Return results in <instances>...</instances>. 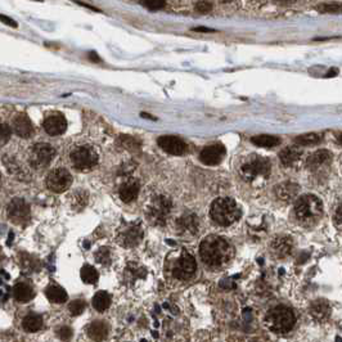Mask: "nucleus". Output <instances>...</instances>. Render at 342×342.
<instances>
[{"label": "nucleus", "instance_id": "f257e3e1", "mask_svg": "<svg viewBox=\"0 0 342 342\" xmlns=\"http://www.w3.org/2000/svg\"><path fill=\"white\" fill-rule=\"evenodd\" d=\"M200 255L207 267L220 268L233 259L234 250L221 237L209 236L201 242Z\"/></svg>", "mask_w": 342, "mask_h": 342}, {"label": "nucleus", "instance_id": "f03ea898", "mask_svg": "<svg viewBox=\"0 0 342 342\" xmlns=\"http://www.w3.org/2000/svg\"><path fill=\"white\" fill-rule=\"evenodd\" d=\"M293 212L300 224L305 226L315 225L323 215V203L314 195L301 196L296 201Z\"/></svg>", "mask_w": 342, "mask_h": 342}, {"label": "nucleus", "instance_id": "7ed1b4c3", "mask_svg": "<svg viewBox=\"0 0 342 342\" xmlns=\"http://www.w3.org/2000/svg\"><path fill=\"white\" fill-rule=\"evenodd\" d=\"M242 215V210L234 200L229 197L217 198L212 202L210 216L215 223L223 226H229L238 221Z\"/></svg>", "mask_w": 342, "mask_h": 342}, {"label": "nucleus", "instance_id": "20e7f679", "mask_svg": "<svg viewBox=\"0 0 342 342\" xmlns=\"http://www.w3.org/2000/svg\"><path fill=\"white\" fill-rule=\"evenodd\" d=\"M296 324V317L292 309L284 305H277L265 315V326L274 333H288Z\"/></svg>", "mask_w": 342, "mask_h": 342}, {"label": "nucleus", "instance_id": "39448f33", "mask_svg": "<svg viewBox=\"0 0 342 342\" xmlns=\"http://www.w3.org/2000/svg\"><path fill=\"white\" fill-rule=\"evenodd\" d=\"M270 169L272 167H270L269 160L257 156V155H252L243 161L242 166L239 169V173H241L243 180L252 183V181L259 180V179L268 178L270 174Z\"/></svg>", "mask_w": 342, "mask_h": 342}, {"label": "nucleus", "instance_id": "423d86ee", "mask_svg": "<svg viewBox=\"0 0 342 342\" xmlns=\"http://www.w3.org/2000/svg\"><path fill=\"white\" fill-rule=\"evenodd\" d=\"M170 212H171V201L165 196H156L147 206V219L153 225H165Z\"/></svg>", "mask_w": 342, "mask_h": 342}, {"label": "nucleus", "instance_id": "0eeeda50", "mask_svg": "<svg viewBox=\"0 0 342 342\" xmlns=\"http://www.w3.org/2000/svg\"><path fill=\"white\" fill-rule=\"evenodd\" d=\"M70 160L76 170H90L98 164V155L92 147L81 145L71 152Z\"/></svg>", "mask_w": 342, "mask_h": 342}, {"label": "nucleus", "instance_id": "6e6552de", "mask_svg": "<svg viewBox=\"0 0 342 342\" xmlns=\"http://www.w3.org/2000/svg\"><path fill=\"white\" fill-rule=\"evenodd\" d=\"M54 156H56V149L48 143H37L33 145L28 155V160H30L31 166L35 169H45L49 166V164L53 161Z\"/></svg>", "mask_w": 342, "mask_h": 342}, {"label": "nucleus", "instance_id": "1a4fd4ad", "mask_svg": "<svg viewBox=\"0 0 342 342\" xmlns=\"http://www.w3.org/2000/svg\"><path fill=\"white\" fill-rule=\"evenodd\" d=\"M72 184V175L70 171L63 167L59 169H54L53 171H50V174L47 178V185L52 192L62 193L66 192Z\"/></svg>", "mask_w": 342, "mask_h": 342}, {"label": "nucleus", "instance_id": "9d476101", "mask_svg": "<svg viewBox=\"0 0 342 342\" xmlns=\"http://www.w3.org/2000/svg\"><path fill=\"white\" fill-rule=\"evenodd\" d=\"M197 269V262L196 259L191 253L184 251L181 256L175 261L173 267V276L175 278L181 279V281H186L196 273Z\"/></svg>", "mask_w": 342, "mask_h": 342}, {"label": "nucleus", "instance_id": "9b49d317", "mask_svg": "<svg viewBox=\"0 0 342 342\" xmlns=\"http://www.w3.org/2000/svg\"><path fill=\"white\" fill-rule=\"evenodd\" d=\"M143 239V229L139 224H131L117 236V241L123 247L131 248L139 245Z\"/></svg>", "mask_w": 342, "mask_h": 342}, {"label": "nucleus", "instance_id": "f8f14e48", "mask_svg": "<svg viewBox=\"0 0 342 342\" xmlns=\"http://www.w3.org/2000/svg\"><path fill=\"white\" fill-rule=\"evenodd\" d=\"M269 248L276 259H286L293 250V239L289 236H278L270 242Z\"/></svg>", "mask_w": 342, "mask_h": 342}, {"label": "nucleus", "instance_id": "ddd939ff", "mask_svg": "<svg viewBox=\"0 0 342 342\" xmlns=\"http://www.w3.org/2000/svg\"><path fill=\"white\" fill-rule=\"evenodd\" d=\"M8 216L14 223H23L30 219V206L22 198H13L8 205Z\"/></svg>", "mask_w": 342, "mask_h": 342}, {"label": "nucleus", "instance_id": "4468645a", "mask_svg": "<svg viewBox=\"0 0 342 342\" xmlns=\"http://www.w3.org/2000/svg\"><path fill=\"white\" fill-rule=\"evenodd\" d=\"M160 147L165 150L169 155H174V156H180L186 150V144L178 138V136L174 135H164L160 136L157 139Z\"/></svg>", "mask_w": 342, "mask_h": 342}, {"label": "nucleus", "instance_id": "2eb2a0df", "mask_svg": "<svg viewBox=\"0 0 342 342\" xmlns=\"http://www.w3.org/2000/svg\"><path fill=\"white\" fill-rule=\"evenodd\" d=\"M224 156H225V147L220 143H216V144L207 145L206 148H203L200 155V160L205 165L211 166V165L220 164Z\"/></svg>", "mask_w": 342, "mask_h": 342}, {"label": "nucleus", "instance_id": "dca6fc26", "mask_svg": "<svg viewBox=\"0 0 342 342\" xmlns=\"http://www.w3.org/2000/svg\"><path fill=\"white\" fill-rule=\"evenodd\" d=\"M176 231L185 236H195L200 231V219L195 214H184L176 220Z\"/></svg>", "mask_w": 342, "mask_h": 342}, {"label": "nucleus", "instance_id": "f3484780", "mask_svg": "<svg viewBox=\"0 0 342 342\" xmlns=\"http://www.w3.org/2000/svg\"><path fill=\"white\" fill-rule=\"evenodd\" d=\"M44 126V130L47 131L49 135L56 136V135H61L66 131L67 129V121L64 119L63 115L61 113H56L52 115V116L47 117L43 124Z\"/></svg>", "mask_w": 342, "mask_h": 342}, {"label": "nucleus", "instance_id": "a211bd4d", "mask_svg": "<svg viewBox=\"0 0 342 342\" xmlns=\"http://www.w3.org/2000/svg\"><path fill=\"white\" fill-rule=\"evenodd\" d=\"M87 333L90 339L95 342H102L108 337L109 326L104 320H94L88 326Z\"/></svg>", "mask_w": 342, "mask_h": 342}, {"label": "nucleus", "instance_id": "6ab92c4d", "mask_svg": "<svg viewBox=\"0 0 342 342\" xmlns=\"http://www.w3.org/2000/svg\"><path fill=\"white\" fill-rule=\"evenodd\" d=\"M140 191V183L138 179H129L120 186V198L125 203H130L138 197Z\"/></svg>", "mask_w": 342, "mask_h": 342}, {"label": "nucleus", "instance_id": "aec40b11", "mask_svg": "<svg viewBox=\"0 0 342 342\" xmlns=\"http://www.w3.org/2000/svg\"><path fill=\"white\" fill-rule=\"evenodd\" d=\"M309 314L317 322H324L331 315V306H329V302L327 300H323V298L314 301L309 308Z\"/></svg>", "mask_w": 342, "mask_h": 342}, {"label": "nucleus", "instance_id": "412c9836", "mask_svg": "<svg viewBox=\"0 0 342 342\" xmlns=\"http://www.w3.org/2000/svg\"><path fill=\"white\" fill-rule=\"evenodd\" d=\"M13 131L18 136L22 138H30L33 134V126L31 120L28 119L27 115L20 113L17 115L13 120Z\"/></svg>", "mask_w": 342, "mask_h": 342}, {"label": "nucleus", "instance_id": "4be33fe9", "mask_svg": "<svg viewBox=\"0 0 342 342\" xmlns=\"http://www.w3.org/2000/svg\"><path fill=\"white\" fill-rule=\"evenodd\" d=\"M332 159H333V156H332V153L329 150H317V152H314L308 157V160H306V167L314 171V170L319 169V167L324 166V165L331 164Z\"/></svg>", "mask_w": 342, "mask_h": 342}, {"label": "nucleus", "instance_id": "5701e85b", "mask_svg": "<svg viewBox=\"0 0 342 342\" xmlns=\"http://www.w3.org/2000/svg\"><path fill=\"white\" fill-rule=\"evenodd\" d=\"M302 157V150L298 145H289L286 147L281 153H279V160H281L282 165L289 167L297 164Z\"/></svg>", "mask_w": 342, "mask_h": 342}, {"label": "nucleus", "instance_id": "b1692460", "mask_svg": "<svg viewBox=\"0 0 342 342\" xmlns=\"http://www.w3.org/2000/svg\"><path fill=\"white\" fill-rule=\"evenodd\" d=\"M298 185L296 183H291V181H287V183H281L279 185H277L276 193L278 196L279 200L282 201H292L293 198L297 197L298 195Z\"/></svg>", "mask_w": 342, "mask_h": 342}, {"label": "nucleus", "instance_id": "393cba45", "mask_svg": "<svg viewBox=\"0 0 342 342\" xmlns=\"http://www.w3.org/2000/svg\"><path fill=\"white\" fill-rule=\"evenodd\" d=\"M33 289L26 283H17L13 287V297L18 302L26 303L33 298Z\"/></svg>", "mask_w": 342, "mask_h": 342}, {"label": "nucleus", "instance_id": "a878e982", "mask_svg": "<svg viewBox=\"0 0 342 342\" xmlns=\"http://www.w3.org/2000/svg\"><path fill=\"white\" fill-rule=\"evenodd\" d=\"M111 301L112 297L108 292H106V291H99V292L95 293L94 297H93V308H94L97 312L103 313L111 306Z\"/></svg>", "mask_w": 342, "mask_h": 342}, {"label": "nucleus", "instance_id": "bb28decb", "mask_svg": "<svg viewBox=\"0 0 342 342\" xmlns=\"http://www.w3.org/2000/svg\"><path fill=\"white\" fill-rule=\"evenodd\" d=\"M48 300L53 303H63L68 300V295L62 287L59 286H49L45 291Z\"/></svg>", "mask_w": 342, "mask_h": 342}, {"label": "nucleus", "instance_id": "cd10ccee", "mask_svg": "<svg viewBox=\"0 0 342 342\" xmlns=\"http://www.w3.org/2000/svg\"><path fill=\"white\" fill-rule=\"evenodd\" d=\"M43 327V318L37 314H28L23 318L22 320V328L25 329L26 332H30V333H33V332L40 331Z\"/></svg>", "mask_w": 342, "mask_h": 342}, {"label": "nucleus", "instance_id": "c85d7f7f", "mask_svg": "<svg viewBox=\"0 0 342 342\" xmlns=\"http://www.w3.org/2000/svg\"><path fill=\"white\" fill-rule=\"evenodd\" d=\"M251 142L253 143L257 147H264V148H272L276 147L281 143V139H279L278 136L274 135H269V134H260V135L253 136Z\"/></svg>", "mask_w": 342, "mask_h": 342}, {"label": "nucleus", "instance_id": "c756f323", "mask_svg": "<svg viewBox=\"0 0 342 342\" xmlns=\"http://www.w3.org/2000/svg\"><path fill=\"white\" fill-rule=\"evenodd\" d=\"M145 277V269L138 264H129L125 269V279L129 283H133L136 279L144 278Z\"/></svg>", "mask_w": 342, "mask_h": 342}, {"label": "nucleus", "instance_id": "7c9ffc66", "mask_svg": "<svg viewBox=\"0 0 342 342\" xmlns=\"http://www.w3.org/2000/svg\"><path fill=\"white\" fill-rule=\"evenodd\" d=\"M322 139H323L322 134L308 133V134H303V135L297 136V138L295 139V143L297 145H305V147H308V145L319 144V143L322 142Z\"/></svg>", "mask_w": 342, "mask_h": 342}, {"label": "nucleus", "instance_id": "2f4dec72", "mask_svg": "<svg viewBox=\"0 0 342 342\" xmlns=\"http://www.w3.org/2000/svg\"><path fill=\"white\" fill-rule=\"evenodd\" d=\"M80 276L84 283L87 284L97 283L98 278H99V274H98L97 269H95L94 267H92V265H84V267L81 268Z\"/></svg>", "mask_w": 342, "mask_h": 342}, {"label": "nucleus", "instance_id": "473e14b6", "mask_svg": "<svg viewBox=\"0 0 342 342\" xmlns=\"http://www.w3.org/2000/svg\"><path fill=\"white\" fill-rule=\"evenodd\" d=\"M117 144L120 147L125 148L128 150H138L140 148V144L138 140H135L133 136H128V135H121L117 139Z\"/></svg>", "mask_w": 342, "mask_h": 342}, {"label": "nucleus", "instance_id": "72a5a7b5", "mask_svg": "<svg viewBox=\"0 0 342 342\" xmlns=\"http://www.w3.org/2000/svg\"><path fill=\"white\" fill-rule=\"evenodd\" d=\"M95 260L97 262L102 265H109L111 264V252L107 247H102L95 252Z\"/></svg>", "mask_w": 342, "mask_h": 342}, {"label": "nucleus", "instance_id": "f704fd0d", "mask_svg": "<svg viewBox=\"0 0 342 342\" xmlns=\"http://www.w3.org/2000/svg\"><path fill=\"white\" fill-rule=\"evenodd\" d=\"M85 308H87V302L84 300H73L72 302L68 305V310H70L71 315H73V317H78V315L83 314V312L85 310Z\"/></svg>", "mask_w": 342, "mask_h": 342}, {"label": "nucleus", "instance_id": "c9c22d12", "mask_svg": "<svg viewBox=\"0 0 342 342\" xmlns=\"http://www.w3.org/2000/svg\"><path fill=\"white\" fill-rule=\"evenodd\" d=\"M140 4L152 11H157V9L166 7V2H162V0H147V2H140Z\"/></svg>", "mask_w": 342, "mask_h": 342}, {"label": "nucleus", "instance_id": "e433bc0d", "mask_svg": "<svg viewBox=\"0 0 342 342\" xmlns=\"http://www.w3.org/2000/svg\"><path fill=\"white\" fill-rule=\"evenodd\" d=\"M87 202H88L87 193H81V195L75 193V201H73L72 205L76 210H83L84 207L87 206Z\"/></svg>", "mask_w": 342, "mask_h": 342}, {"label": "nucleus", "instance_id": "4c0bfd02", "mask_svg": "<svg viewBox=\"0 0 342 342\" xmlns=\"http://www.w3.org/2000/svg\"><path fill=\"white\" fill-rule=\"evenodd\" d=\"M12 135V130L7 124H0V145L9 140Z\"/></svg>", "mask_w": 342, "mask_h": 342}, {"label": "nucleus", "instance_id": "58836bf2", "mask_svg": "<svg viewBox=\"0 0 342 342\" xmlns=\"http://www.w3.org/2000/svg\"><path fill=\"white\" fill-rule=\"evenodd\" d=\"M58 337L62 341H68L72 337V329L70 327H62L58 331Z\"/></svg>", "mask_w": 342, "mask_h": 342}, {"label": "nucleus", "instance_id": "ea45409f", "mask_svg": "<svg viewBox=\"0 0 342 342\" xmlns=\"http://www.w3.org/2000/svg\"><path fill=\"white\" fill-rule=\"evenodd\" d=\"M196 9L200 13H209V12L212 11V4L210 2H198L196 4Z\"/></svg>", "mask_w": 342, "mask_h": 342}, {"label": "nucleus", "instance_id": "a19ab883", "mask_svg": "<svg viewBox=\"0 0 342 342\" xmlns=\"http://www.w3.org/2000/svg\"><path fill=\"white\" fill-rule=\"evenodd\" d=\"M0 22L6 23V25L11 26V27H14V28H16L17 26H18V25H17V22H14V21L12 20V18H9V17L4 16V14H0Z\"/></svg>", "mask_w": 342, "mask_h": 342}, {"label": "nucleus", "instance_id": "79ce46f5", "mask_svg": "<svg viewBox=\"0 0 342 342\" xmlns=\"http://www.w3.org/2000/svg\"><path fill=\"white\" fill-rule=\"evenodd\" d=\"M334 217H336V225L341 226V206L337 207V211H336V215H334Z\"/></svg>", "mask_w": 342, "mask_h": 342}, {"label": "nucleus", "instance_id": "37998d69", "mask_svg": "<svg viewBox=\"0 0 342 342\" xmlns=\"http://www.w3.org/2000/svg\"><path fill=\"white\" fill-rule=\"evenodd\" d=\"M322 8H323L322 11H324V12H336L337 11L334 6H323Z\"/></svg>", "mask_w": 342, "mask_h": 342}, {"label": "nucleus", "instance_id": "c03bdc74", "mask_svg": "<svg viewBox=\"0 0 342 342\" xmlns=\"http://www.w3.org/2000/svg\"><path fill=\"white\" fill-rule=\"evenodd\" d=\"M195 31H202V32H212L214 30H211V28H206V27H197V28H195Z\"/></svg>", "mask_w": 342, "mask_h": 342}, {"label": "nucleus", "instance_id": "a18cd8bd", "mask_svg": "<svg viewBox=\"0 0 342 342\" xmlns=\"http://www.w3.org/2000/svg\"><path fill=\"white\" fill-rule=\"evenodd\" d=\"M89 57H90V58L94 59V62H99V57H98L97 54L94 53V52H90V53H89Z\"/></svg>", "mask_w": 342, "mask_h": 342}, {"label": "nucleus", "instance_id": "49530a36", "mask_svg": "<svg viewBox=\"0 0 342 342\" xmlns=\"http://www.w3.org/2000/svg\"><path fill=\"white\" fill-rule=\"evenodd\" d=\"M336 71H337V70H333V68H332V70H331V72H329V73H327L326 76H327V78H331V76H336V73H337Z\"/></svg>", "mask_w": 342, "mask_h": 342}, {"label": "nucleus", "instance_id": "de8ad7c7", "mask_svg": "<svg viewBox=\"0 0 342 342\" xmlns=\"http://www.w3.org/2000/svg\"><path fill=\"white\" fill-rule=\"evenodd\" d=\"M142 117H147V119H150V120H156V117L150 116V115H147V113H142Z\"/></svg>", "mask_w": 342, "mask_h": 342}, {"label": "nucleus", "instance_id": "09e8293b", "mask_svg": "<svg viewBox=\"0 0 342 342\" xmlns=\"http://www.w3.org/2000/svg\"><path fill=\"white\" fill-rule=\"evenodd\" d=\"M337 342H341V338H339V337H337Z\"/></svg>", "mask_w": 342, "mask_h": 342}, {"label": "nucleus", "instance_id": "8fccbe9b", "mask_svg": "<svg viewBox=\"0 0 342 342\" xmlns=\"http://www.w3.org/2000/svg\"><path fill=\"white\" fill-rule=\"evenodd\" d=\"M0 186H2V176H0Z\"/></svg>", "mask_w": 342, "mask_h": 342}]
</instances>
